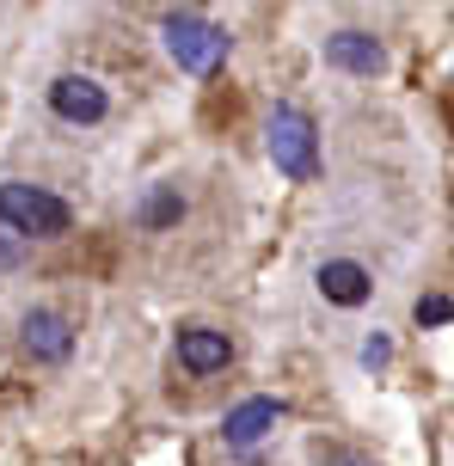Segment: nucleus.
<instances>
[{
	"instance_id": "nucleus-1",
	"label": "nucleus",
	"mask_w": 454,
	"mask_h": 466,
	"mask_svg": "<svg viewBox=\"0 0 454 466\" xmlns=\"http://www.w3.org/2000/svg\"><path fill=\"white\" fill-rule=\"evenodd\" d=\"M264 147H270V160H277L283 178H313L319 172V129H313V116L301 105H277L270 111Z\"/></svg>"
},
{
	"instance_id": "nucleus-13",
	"label": "nucleus",
	"mask_w": 454,
	"mask_h": 466,
	"mask_svg": "<svg viewBox=\"0 0 454 466\" xmlns=\"http://www.w3.org/2000/svg\"><path fill=\"white\" fill-rule=\"evenodd\" d=\"M19 264V239H0V270H13Z\"/></svg>"
},
{
	"instance_id": "nucleus-6",
	"label": "nucleus",
	"mask_w": 454,
	"mask_h": 466,
	"mask_svg": "<svg viewBox=\"0 0 454 466\" xmlns=\"http://www.w3.org/2000/svg\"><path fill=\"white\" fill-rule=\"evenodd\" d=\"M326 62L344 68V74H375L387 62V49H381V37H368V31H332V37H326Z\"/></svg>"
},
{
	"instance_id": "nucleus-4",
	"label": "nucleus",
	"mask_w": 454,
	"mask_h": 466,
	"mask_svg": "<svg viewBox=\"0 0 454 466\" xmlns=\"http://www.w3.org/2000/svg\"><path fill=\"white\" fill-rule=\"evenodd\" d=\"M49 111L62 116V123H98V116L111 111V98H105V86L86 80V74H62V80L49 86Z\"/></svg>"
},
{
	"instance_id": "nucleus-2",
	"label": "nucleus",
	"mask_w": 454,
	"mask_h": 466,
	"mask_svg": "<svg viewBox=\"0 0 454 466\" xmlns=\"http://www.w3.org/2000/svg\"><path fill=\"white\" fill-rule=\"evenodd\" d=\"M166 49L185 74H216L227 62V31L203 13H166Z\"/></svg>"
},
{
	"instance_id": "nucleus-10",
	"label": "nucleus",
	"mask_w": 454,
	"mask_h": 466,
	"mask_svg": "<svg viewBox=\"0 0 454 466\" xmlns=\"http://www.w3.org/2000/svg\"><path fill=\"white\" fill-rule=\"evenodd\" d=\"M178 215H185V197H178V190H154L147 209H142V221L147 228H166V221H178Z\"/></svg>"
},
{
	"instance_id": "nucleus-11",
	"label": "nucleus",
	"mask_w": 454,
	"mask_h": 466,
	"mask_svg": "<svg viewBox=\"0 0 454 466\" xmlns=\"http://www.w3.org/2000/svg\"><path fill=\"white\" fill-rule=\"evenodd\" d=\"M449 319H454L449 295H424V301H418V326H449Z\"/></svg>"
},
{
	"instance_id": "nucleus-12",
	"label": "nucleus",
	"mask_w": 454,
	"mask_h": 466,
	"mask_svg": "<svg viewBox=\"0 0 454 466\" xmlns=\"http://www.w3.org/2000/svg\"><path fill=\"white\" fill-rule=\"evenodd\" d=\"M387 356H393V344H387V338H368V344H362V362H368V369H381Z\"/></svg>"
},
{
	"instance_id": "nucleus-7",
	"label": "nucleus",
	"mask_w": 454,
	"mask_h": 466,
	"mask_svg": "<svg viewBox=\"0 0 454 466\" xmlns=\"http://www.w3.org/2000/svg\"><path fill=\"white\" fill-rule=\"evenodd\" d=\"M178 362L191 374H216L234 362V344H227V331H209V326H191L178 331Z\"/></svg>"
},
{
	"instance_id": "nucleus-9",
	"label": "nucleus",
	"mask_w": 454,
	"mask_h": 466,
	"mask_svg": "<svg viewBox=\"0 0 454 466\" xmlns=\"http://www.w3.org/2000/svg\"><path fill=\"white\" fill-rule=\"evenodd\" d=\"M368 270L362 264H350V258H332V264H319V295L326 301H338V307H362L368 301Z\"/></svg>"
},
{
	"instance_id": "nucleus-5",
	"label": "nucleus",
	"mask_w": 454,
	"mask_h": 466,
	"mask_svg": "<svg viewBox=\"0 0 454 466\" xmlns=\"http://www.w3.org/2000/svg\"><path fill=\"white\" fill-rule=\"evenodd\" d=\"M19 344H25V356H31V362H68V350H74V326L62 319V313L37 307V313H25Z\"/></svg>"
},
{
	"instance_id": "nucleus-3",
	"label": "nucleus",
	"mask_w": 454,
	"mask_h": 466,
	"mask_svg": "<svg viewBox=\"0 0 454 466\" xmlns=\"http://www.w3.org/2000/svg\"><path fill=\"white\" fill-rule=\"evenodd\" d=\"M0 228L31 233V239L68 233V203L55 190H37V185H0Z\"/></svg>"
},
{
	"instance_id": "nucleus-8",
	"label": "nucleus",
	"mask_w": 454,
	"mask_h": 466,
	"mask_svg": "<svg viewBox=\"0 0 454 466\" xmlns=\"http://www.w3.org/2000/svg\"><path fill=\"white\" fill-rule=\"evenodd\" d=\"M277 418H283V405L277 399H246V405H234L227 411V448H252V442H264L270 430H277Z\"/></svg>"
}]
</instances>
